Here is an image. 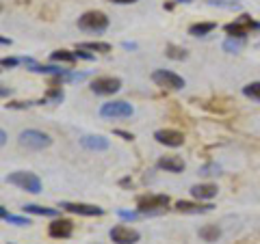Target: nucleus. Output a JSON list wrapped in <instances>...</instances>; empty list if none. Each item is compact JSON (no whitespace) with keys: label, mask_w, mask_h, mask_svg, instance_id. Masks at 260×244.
<instances>
[{"label":"nucleus","mask_w":260,"mask_h":244,"mask_svg":"<svg viewBox=\"0 0 260 244\" xmlns=\"http://www.w3.org/2000/svg\"><path fill=\"white\" fill-rule=\"evenodd\" d=\"M48 233L52 235V238H70L72 233H74V223L68 221V218H56V221L50 223V227H48Z\"/></svg>","instance_id":"nucleus-11"},{"label":"nucleus","mask_w":260,"mask_h":244,"mask_svg":"<svg viewBox=\"0 0 260 244\" xmlns=\"http://www.w3.org/2000/svg\"><path fill=\"white\" fill-rule=\"evenodd\" d=\"M78 28L87 32H104L109 28V18L102 11H87L78 18Z\"/></svg>","instance_id":"nucleus-4"},{"label":"nucleus","mask_w":260,"mask_h":244,"mask_svg":"<svg viewBox=\"0 0 260 244\" xmlns=\"http://www.w3.org/2000/svg\"><path fill=\"white\" fill-rule=\"evenodd\" d=\"M133 112L135 108L130 106L128 102H107V104H102L100 106V115L104 119H128V117H133Z\"/></svg>","instance_id":"nucleus-5"},{"label":"nucleus","mask_w":260,"mask_h":244,"mask_svg":"<svg viewBox=\"0 0 260 244\" xmlns=\"http://www.w3.org/2000/svg\"><path fill=\"white\" fill-rule=\"evenodd\" d=\"M191 194L200 201H210L213 197H217V186L215 184H198L191 188Z\"/></svg>","instance_id":"nucleus-15"},{"label":"nucleus","mask_w":260,"mask_h":244,"mask_svg":"<svg viewBox=\"0 0 260 244\" xmlns=\"http://www.w3.org/2000/svg\"><path fill=\"white\" fill-rule=\"evenodd\" d=\"M121 218H130V221H133V218H137V216H141L139 212H124V210H121V212H117Z\"/></svg>","instance_id":"nucleus-29"},{"label":"nucleus","mask_w":260,"mask_h":244,"mask_svg":"<svg viewBox=\"0 0 260 244\" xmlns=\"http://www.w3.org/2000/svg\"><path fill=\"white\" fill-rule=\"evenodd\" d=\"M217 173H219V167H215V165L202 169V175H217Z\"/></svg>","instance_id":"nucleus-28"},{"label":"nucleus","mask_w":260,"mask_h":244,"mask_svg":"<svg viewBox=\"0 0 260 244\" xmlns=\"http://www.w3.org/2000/svg\"><path fill=\"white\" fill-rule=\"evenodd\" d=\"M50 59L54 61V63H68V65H72V63H76V52H70V50H56V52H52L50 54Z\"/></svg>","instance_id":"nucleus-20"},{"label":"nucleus","mask_w":260,"mask_h":244,"mask_svg":"<svg viewBox=\"0 0 260 244\" xmlns=\"http://www.w3.org/2000/svg\"><path fill=\"white\" fill-rule=\"evenodd\" d=\"M243 93L247 97H251V100L260 102V83H249L247 87H243Z\"/></svg>","instance_id":"nucleus-25"},{"label":"nucleus","mask_w":260,"mask_h":244,"mask_svg":"<svg viewBox=\"0 0 260 244\" xmlns=\"http://www.w3.org/2000/svg\"><path fill=\"white\" fill-rule=\"evenodd\" d=\"M243 46H245V39H243V37H228L223 42V50L234 54V52H241Z\"/></svg>","instance_id":"nucleus-21"},{"label":"nucleus","mask_w":260,"mask_h":244,"mask_svg":"<svg viewBox=\"0 0 260 244\" xmlns=\"http://www.w3.org/2000/svg\"><path fill=\"white\" fill-rule=\"evenodd\" d=\"M5 143H7V132H5L3 128H0V147H3Z\"/></svg>","instance_id":"nucleus-33"},{"label":"nucleus","mask_w":260,"mask_h":244,"mask_svg":"<svg viewBox=\"0 0 260 244\" xmlns=\"http://www.w3.org/2000/svg\"><path fill=\"white\" fill-rule=\"evenodd\" d=\"M249 28H256V30H258V28H260V24H256L254 20L249 18V15L243 13L237 22L228 24V26H225V32H228L230 37H243V39H245V35L249 32Z\"/></svg>","instance_id":"nucleus-8"},{"label":"nucleus","mask_w":260,"mask_h":244,"mask_svg":"<svg viewBox=\"0 0 260 244\" xmlns=\"http://www.w3.org/2000/svg\"><path fill=\"white\" fill-rule=\"evenodd\" d=\"M76 56H78V59H85V61H91V59H93V56H91V54H87V52H83V50H80V48H78V50H76Z\"/></svg>","instance_id":"nucleus-31"},{"label":"nucleus","mask_w":260,"mask_h":244,"mask_svg":"<svg viewBox=\"0 0 260 244\" xmlns=\"http://www.w3.org/2000/svg\"><path fill=\"white\" fill-rule=\"evenodd\" d=\"M121 89V80L119 78H113V76H102V78H95L91 83V91L95 95H113Z\"/></svg>","instance_id":"nucleus-7"},{"label":"nucleus","mask_w":260,"mask_h":244,"mask_svg":"<svg viewBox=\"0 0 260 244\" xmlns=\"http://www.w3.org/2000/svg\"><path fill=\"white\" fill-rule=\"evenodd\" d=\"M0 46H11V39L9 37H0Z\"/></svg>","instance_id":"nucleus-34"},{"label":"nucleus","mask_w":260,"mask_h":244,"mask_svg":"<svg viewBox=\"0 0 260 244\" xmlns=\"http://www.w3.org/2000/svg\"><path fill=\"white\" fill-rule=\"evenodd\" d=\"M0 11H3V5H0Z\"/></svg>","instance_id":"nucleus-37"},{"label":"nucleus","mask_w":260,"mask_h":244,"mask_svg":"<svg viewBox=\"0 0 260 244\" xmlns=\"http://www.w3.org/2000/svg\"><path fill=\"white\" fill-rule=\"evenodd\" d=\"M234 3H237V0H234Z\"/></svg>","instance_id":"nucleus-38"},{"label":"nucleus","mask_w":260,"mask_h":244,"mask_svg":"<svg viewBox=\"0 0 260 244\" xmlns=\"http://www.w3.org/2000/svg\"><path fill=\"white\" fill-rule=\"evenodd\" d=\"M176 210L182 214H206L213 210V206H202V203H191V201H178Z\"/></svg>","instance_id":"nucleus-14"},{"label":"nucleus","mask_w":260,"mask_h":244,"mask_svg":"<svg viewBox=\"0 0 260 244\" xmlns=\"http://www.w3.org/2000/svg\"><path fill=\"white\" fill-rule=\"evenodd\" d=\"M158 169L167 171V173H182L184 171V160L178 156H162L158 160Z\"/></svg>","instance_id":"nucleus-13"},{"label":"nucleus","mask_w":260,"mask_h":244,"mask_svg":"<svg viewBox=\"0 0 260 244\" xmlns=\"http://www.w3.org/2000/svg\"><path fill=\"white\" fill-rule=\"evenodd\" d=\"M169 206V197L167 194H143V197L137 199V212L141 216L148 214V216H154V214H162Z\"/></svg>","instance_id":"nucleus-1"},{"label":"nucleus","mask_w":260,"mask_h":244,"mask_svg":"<svg viewBox=\"0 0 260 244\" xmlns=\"http://www.w3.org/2000/svg\"><path fill=\"white\" fill-rule=\"evenodd\" d=\"M63 97H65V93H63L61 87H50V91L46 93V97L42 100V104H44V102H46V104H61Z\"/></svg>","instance_id":"nucleus-22"},{"label":"nucleus","mask_w":260,"mask_h":244,"mask_svg":"<svg viewBox=\"0 0 260 244\" xmlns=\"http://www.w3.org/2000/svg\"><path fill=\"white\" fill-rule=\"evenodd\" d=\"M115 134H117V136H121V138H124V141H133V138H135L133 134H128V132H124V130H115Z\"/></svg>","instance_id":"nucleus-30"},{"label":"nucleus","mask_w":260,"mask_h":244,"mask_svg":"<svg viewBox=\"0 0 260 244\" xmlns=\"http://www.w3.org/2000/svg\"><path fill=\"white\" fill-rule=\"evenodd\" d=\"M215 28H217L215 22H200V24H193V26L189 28V35H193V37H206Z\"/></svg>","instance_id":"nucleus-17"},{"label":"nucleus","mask_w":260,"mask_h":244,"mask_svg":"<svg viewBox=\"0 0 260 244\" xmlns=\"http://www.w3.org/2000/svg\"><path fill=\"white\" fill-rule=\"evenodd\" d=\"M24 214H37V216H56L59 214V210H54V208H44V206H24Z\"/></svg>","instance_id":"nucleus-19"},{"label":"nucleus","mask_w":260,"mask_h":244,"mask_svg":"<svg viewBox=\"0 0 260 244\" xmlns=\"http://www.w3.org/2000/svg\"><path fill=\"white\" fill-rule=\"evenodd\" d=\"M78 48L80 50H91V52H111V46L102 42H83L78 44Z\"/></svg>","instance_id":"nucleus-23"},{"label":"nucleus","mask_w":260,"mask_h":244,"mask_svg":"<svg viewBox=\"0 0 260 244\" xmlns=\"http://www.w3.org/2000/svg\"><path fill=\"white\" fill-rule=\"evenodd\" d=\"M111 3H115V5H135L137 0H111Z\"/></svg>","instance_id":"nucleus-32"},{"label":"nucleus","mask_w":260,"mask_h":244,"mask_svg":"<svg viewBox=\"0 0 260 244\" xmlns=\"http://www.w3.org/2000/svg\"><path fill=\"white\" fill-rule=\"evenodd\" d=\"M154 138L160 145H167V147H180L184 143V134L178 132V130H158V132H154Z\"/></svg>","instance_id":"nucleus-12"},{"label":"nucleus","mask_w":260,"mask_h":244,"mask_svg":"<svg viewBox=\"0 0 260 244\" xmlns=\"http://www.w3.org/2000/svg\"><path fill=\"white\" fill-rule=\"evenodd\" d=\"M61 210L72 212V214H78V216H102L104 214V210L98 208V206H89V203H72V201H63Z\"/></svg>","instance_id":"nucleus-10"},{"label":"nucleus","mask_w":260,"mask_h":244,"mask_svg":"<svg viewBox=\"0 0 260 244\" xmlns=\"http://www.w3.org/2000/svg\"><path fill=\"white\" fill-rule=\"evenodd\" d=\"M111 240L115 242V244H135V242H139V231L133 229V227H128V225H117V227H113L111 229Z\"/></svg>","instance_id":"nucleus-9"},{"label":"nucleus","mask_w":260,"mask_h":244,"mask_svg":"<svg viewBox=\"0 0 260 244\" xmlns=\"http://www.w3.org/2000/svg\"><path fill=\"white\" fill-rule=\"evenodd\" d=\"M152 80H154V85H158L162 89H172V91H178V89L184 87V78H180L169 69H156L152 74Z\"/></svg>","instance_id":"nucleus-6"},{"label":"nucleus","mask_w":260,"mask_h":244,"mask_svg":"<svg viewBox=\"0 0 260 244\" xmlns=\"http://www.w3.org/2000/svg\"><path fill=\"white\" fill-rule=\"evenodd\" d=\"M80 145L85 149H91V151H104L109 149V138L104 136H83L80 138Z\"/></svg>","instance_id":"nucleus-16"},{"label":"nucleus","mask_w":260,"mask_h":244,"mask_svg":"<svg viewBox=\"0 0 260 244\" xmlns=\"http://www.w3.org/2000/svg\"><path fill=\"white\" fill-rule=\"evenodd\" d=\"M22 61L20 59H13V56H7V59H3L0 61V65H3V67H15V65H20Z\"/></svg>","instance_id":"nucleus-27"},{"label":"nucleus","mask_w":260,"mask_h":244,"mask_svg":"<svg viewBox=\"0 0 260 244\" xmlns=\"http://www.w3.org/2000/svg\"><path fill=\"white\" fill-rule=\"evenodd\" d=\"M7 216H9V212H7L5 208H0V218H5V221H7Z\"/></svg>","instance_id":"nucleus-35"},{"label":"nucleus","mask_w":260,"mask_h":244,"mask_svg":"<svg viewBox=\"0 0 260 244\" xmlns=\"http://www.w3.org/2000/svg\"><path fill=\"white\" fill-rule=\"evenodd\" d=\"M200 238L204 242H217L219 238H221V229H219L217 225H204L200 229Z\"/></svg>","instance_id":"nucleus-18"},{"label":"nucleus","mask_w":260,"mask_h":244,"mask_svg":"<svg viewBox=\"0 0 260 244\" xmlns=\"http://www.w3.org/2000/svg\"><path fill=\"white\" fill-rule=\"evenodd\" d=\"M165 54L169 56V59H174V61L186 59V50H184V48H178V46H167L165 48Z\"/></svg>","instance_id":"nucleus-24"},{"label":"nucleus","mask_w":260,"mask_h":244,"mask_svg":"<svg viewBox=\"0 0 260 244\" xmlns=\"http://www.w3.org/2000/svg\"><path fill=\"white\" fill-rule=\"evenodd\" d=\"M7 221L13 223V225H20V227H24V225H30L28 218H24V216H13V214L7 216Z\"/></svg>","instance_id":"nucleus-26"},{"label":"nucleus","mask_w":260,"mask_h":244,"mask_svg":"<svg viewBox=\"0 0 260 244\" xmlns=\"http://www.w3.org/2000/svg\"><path fill=\"white\" fill-rule=\"evenodd\" d=\"M18 143L22 145V147L26 149H32V151H42L46 147H50L52 145V138L39 132V130H24V132L18 136Z\"/></svg>","instance_id":"nucleus-3"},{"label":"nucleus","mask_w":260,"mask_h":244,"mask_svg":"<svg viewBox=\"0 0 260 244\" xmlns=\"http://www.w3.org/2000/svg\"><path fill=\"white\" fill-rule=\"evenodd\" d=\"M119 184H121V186H133V182H130V180H128V177H126V180H121Z\"/></svg>","instance_id":"nucleus-36"},{"label":"nucleus","mask_w":260,"mask_h":244,"mask_svg":"<svg viewBox=\"0 0 260 244\" xmlns=\"http://www.w3.org/2000/svg\"><path fill=\"white\" fill-rule=\"evenodd\" d=\"M7 182L18 186L22 190H26V192H32V194L42 192V180H39L35 173H30V171H15V173L7 175Z\"/></svg>","instance_id":"nucleus-2"}]
</instances>
